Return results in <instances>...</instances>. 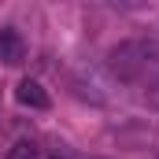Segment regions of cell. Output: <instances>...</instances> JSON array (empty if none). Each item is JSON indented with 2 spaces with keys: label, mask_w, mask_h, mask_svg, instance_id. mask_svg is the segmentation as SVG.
<instances>
[{
  "label": "cell",
  "mask_w": 159,
  "mask_h": 159,
  "mask_svg": "<svg viewBox=\"0 0 159 159\" xmlns=\"http://www.w3.org/2000/svg\"><path fill=\"white\" fill-rule=\"evenodd\" d=\"M159 67V37H129L107 52V70L119 81H137Z\"/></svg>",
  "instance_id": "cell-1"
},
{
  "label": "cell",
  "mask_w": 159,
  "mask_h": 159,
  "mask_svg": "<svg viewBox=\"0 0 159 159\" xmlns=\"http://www.w3.org/2000/svg\"><path fill=\"white\" fill-rule=\"evenodd\" d=\"M15 100L22 104V107H30V111H48V104H52V96L44 93V85L37 78H22L15 85Z\"/></svg>",
  "instance_id": "cell-2"
},
{
  "label": "cell",
  "mask_w": 159,
  "mask_h": 159,
  "mask_svg": "<svg viewBox=\"0 0 159 159\" xmlns=\"http://www.w3.org/2000/svg\"><path fill=\"white\" fill-rule=\"evenodd\" d=\"M22 56H26V41H22V34L11 30V26H4V30H0V63L15 67V63H22Z\"/></svg>",
  "instance_id": "cell-3"
},
{
  "label": "cell",
  "mask_w": 159,
  "mask_h": 159,
  "mask_svg": "<svg viewBox=\"0 0 159 159\" xmlns=\"http://www.w3.org/2000/svg\"><path fill=\"white\" fill-rule=\"evenodd\" d=\"M41 152H37V144L34 141H15L11 148H7V159H37Z\"/></svg>",
  "instance_id": "cell-4"
},
{
  "label": "cell",
  "mask_w": 159,
  "mask_h": 159,
  "mask_svg": "<svg viewBox=\"0 0 159 159\" xmlns=\"http://www.w3.org/2000/svg\"><path fill=\"white\" fill-rule=\"evenodd\" d=\"M148 104H152V107H159V78L152 81V89H148Z\"/></svg>",
  "instance_id": "cell-5"
},
{
  "label": "cell",
  "mask_w": 159,
  "mask_h": 159,
  "mask_svg": "<svg viewBox=\"0 0 159 159\" xmlns=\"http://www.w3.org/2000/svg\"><path fill=\"white\" fill-rule=\"evenodd\" d=\"M56 159H59V156H56Z\"/></svg>",
  "instance_id": "cell-6"
}]
</instances>
